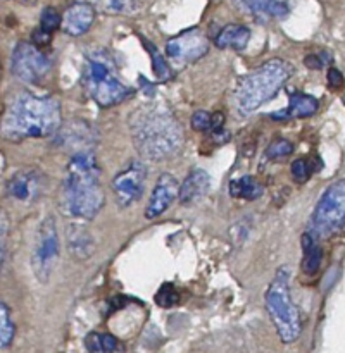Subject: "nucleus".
<instances>
[{
    "mask_svg": "<svg viewBox=\"0 0 345 353\" xmlns=\"http://www.w3.org/2000/svg\"><path fill=\"white\" fill-rule=\"evenodd\" d=\"M10 221L6 210L0 207V271H2L3 264H6V254H7V238H9Z\"/></svg>",
    "mask_w": 345,
    "mask_h": 353,
    "instance_id": "obj_29",
    "label": "nucleus"
},
{
    "mask_svg": "<svg viewBox=\"0 0 345 353\" xmlns=\"http://www.w3.org/2000/svg\"><path fill=\"white\" fill-rule=\"evenodd\" d=\"M61 23H62L61 12H59L55 7H45V9L41 10L40 26L38 28L52 34L54 31H57L59 28H61Z\"/></svg>",
    "mask_w": 345,
    "mask_h": 353,
    "instance_id": "obj_28",
    "label": "nucleus"
},
{
    "mask_svg": "<svg viewBox=\"0 0 345 353\" xmlns=\"http://www.w3.org/2000/svg\"><path fill=\"white\" fill-rule=\"evenodd\" d=\"M148 169L141 161H130L110 181V190L119 207H130L141 199L147 185Z\"/></svg>",
    "mask_w": 345,
    "mask_h": 353,
    "instance_id": "obj_10",
    "label": "nucleus"
},
{
    "mask_svg": "<svg viewBox=\"0 0 345 353\" xmlns=\"http://www.w3.org/2000/svg\"><path fill=\"white\" fill-rule=\"evenodd\" d=\"M61 126V105L54 97L17 92L10 97L2 114L0 137L19 143L30 138L50 137Z\"/></svg>",
    "mask_w": 345,
    "mask_h": 353,
    "instance_id": "obj_1",
    "label": "nucleus"
},
{
    "mask_svg": "<svg viewBox=\"0 0 345 353\" xmlns=\"http://www.w3.org/2000/svg\"><path fill=\"white\" fill-rule=\"evenodd\" d=\"M290 171H292L295 183L302 185V183H306L307 179L310 178V174H313V164H310V161H307V159H297V161H293L292 165H290Z\"/></svg>",
    "mask_w": 345,
    "mask_h": 353,
    "instance_id": "obj_30",
    "label": "nucleus"
},
{
    "mask_svg": "<svg viewBox=\"0 0 345 353\" xmlns=\"http://www.w3.org/2000/svg\"><path fill=\"white\" fill-rule=\"evenodd\" d=\"M81 85L86 95L103 109L117 105L131 95V88L121 81L116 61L106 48L90 50L85 55Z\"/></svg>",
    "mask_w": 345,
    "mask_h": 353,
    "instance_id": "obj_4",
    "label": "nucleus"
},
{
    "mask_svg": "<svg viewBox=\"0 0 345 353\" xmlns=\"http://www.w3.org/2000/svg\"><path fill=\"white\" fill-rule=\"evenodd\" d=\"M57 143L69 147L76 152L81 150H90L92 147V138H93V130L90 124L83 123L81 119L72 121L71 124H68L66 128H59L57 131Z\"/></svg>",
    "mask_w": 345,
    "mask_h": 353,
    "instance_id": "obj_18",
    "label": "nucleus"
},
{
    "mask_svg": "<svg viewBox=\"0 0 345 353\" xmlns=\"http://www.w3.org/2000/svg\"><path fill=\"white\" fill-rule=\"evenodd\" d=\"M264 303L279 340L285 345L299 340L302 333V321L290 295V274L286 268H279L273 281L269 283Z\"/></svg>",
    "mask_w": 345,
    "mask_h": 353,
    "instance_id": "obj_6",
    "label": "nucleus"
},
{
    "mask_svg": "<svg viewBox=\"0 0 345 353\" xmlns=\"http://www.w3.org/2000/svg\"><path fill=\"white\" fill-rule=\"evenodd\" d=\"M106 203L100 168L92 150L72 154L61 185V209L75 219H93Z\"/></svg>",
    "mask_w": 345,
    "mask_h": 353,
    "instance_id": "obj_2",
    "label": "nucleus"
},
{
    "mask_svg": "<svg viewBox=\"0 0 345 353\" xmlns=\"http://www.w3.org/2000/svg\"><path fill=\"white\" fill-rule=\"evenodd\" d=\"M328 86L333 90H338L344 86V74L337 68L328 69Z\"/></svg>",
    "mask_w": 345,
    "mask_h": 353,
    "instance_id": "obj_34",
    "label": "nucleus"
},
{
    "mask_svg": "<svg viewBox=\"0 0 345 353\" xmlns=\"http://www.w3.org/2000/svg\"><path fill=\"white\" fill-rule=\"evenodd\" d=\"M250 40V30L244 24H226L219 30V33L214 37V45L217 48H230V50L241 52L247 47Z\"/></svg>",
    "mask_w": 345,
    "mask_h": 353,
    "instance_id": "obj_20",
    "label": "nucleus"
},
{
    "mask_svg": "<svg viewBox=\"0 0 345 353\" xmlns=\"http://www.w3.org/2000/svg\"><path fill=\"white\" fill-rule=\"evenodd\" d=\"M66 248L75 261L85 262L95 252V240L83 223H69L66 226Z\"/></svg>",
    "mask_w": 345,
    "mask_h": 353,
    "instance_id": "obj_15",
    "label": "nucleus"
},
{
    "mask_svg": "<svg viewBox=\"0 0 345 353\" xmlns=\"http://www.w3.org/2000/svg\"><path fill=\"white\" fill-rule=\"evenodd\" d=\"M52 61L33 41H19L10 59V72L23 83H40L50 72Z\"/></svg>",
    "mask_w": 345,
    "mask_h": 353,
    "instance_id": "obj_9",
    "label": "nucleus"
},
{
    "mask_svg": "<svg viewBox=\"0 0 345 353\" xmlns=\"http://www.w3.org/2000/svg\"><path fill=\"white\" fill-rule=\"evenodd\" d=\"M319 102L314 99L313 95H306L302 92H292L288 93V105L283 110H276L273 112L271 119L283 123V121L292 119H304V117H310L317 112Z\"/></svg>",
    "mask_w": 345,
    "mask_h": 353,
    "instance_id": "obj_17",
    "label": "nucleus"
},
{
    "mask_svg": "<svg viewBox=\"0 0 345 353\" xmlns=\"http://www.w3.org/2000/svg\"><path fill=\"white\" fill-rule=\"evenodd\" d=\"M90 3L109 16H130L137 14L145 6V0H92Z\"/></svg>",
    "mask_w": 345,
    "mask_h": 353,
    "instance_id": "obj_23",
    "label": "nucleus"
},
{
    "mask_svg": "<svg viewBox=\"0 0 345 353\" xmlns=\"http://www.w3.org/2000/svg\"><path fill=\"white\" fill-rule=\"evenodd\" d=\"M190 124L197 133H207L213 128V114L207 112V110H197V112H193Z\"/></svg>",
    "mask_w": 345,
    "mask_h": 353,
    "instance_id": "obj_31",
    "label": "nucleus"
},
{
    "mask_svg": "<svg viewBox=\"0 0 345 353\" xmlns=\"http://www.w3.org/2000/svg\"><path fill=\"white\" fill-rule=\"evenodd\" d=\"M235 6L259 23L283 19L290 12V0H233Z\"/></svg>",
    "mask_w": 345,
    "mask_h": 353,
    "instance_id": "obj_14",
    "label": "nucleus"
},
{
    "mask_svg": "<svg viewBox=\"0 0 345 353\" xmlns=\"http://www.w3.org/2000/svg\"><path fill=\"white\" fill-rule=\"evenodd\" d=\"M102 340H103L106 353H124V350H126L123 341H119L116 336H112V334L102 333Z\"/></svg>",
    "mask_w": 345,
    "mask_h": 353,
    "instance_id": "obj_33",
    "label": "nucleus"
},
{
    "mask_svg": "<svg viewBox=\"0 0 345 353\" xmlns=\"http://www.w3.org/2000/svg\"><path fill=\"white\" fill-rule=\"evenodd\" d=\"M144 43H145V47L148 48V54H150V57H152V64H154V72H155V76H157V79L159 81H168L172 74L169 62L166 61L164 55L159 54L157 48H155L150 41H144Z\"/></svg>",
    "mask_w": 345,
    "mask_h": 353,
    "instance_id": "obj_25",
    "label": "nucleus"
},
{
    "mask_svg": "<svg viewBox=\"0 0 345 353\" xmlns=\"http://www.w3.org/2000/svg\"><path fill=\"white\" fill-rule=\"evenodd\" d=\"M178 179L172 174H169V172H162L157 178V181H155L154 190L150 193V199H148L147 207H145V217L148 221H152L155 217L162 216L172 205V202L178 199Z\"/></svg>",
    "mask_w": 345,
    "mask_h": 353,
    "instance_id": "obj_13",
    "label": "nucleus"
},
{
    "mask_svg": "<svg viewBox=\"0 0 345 353\" xmlns=\"http://www.w3.org/2000/svg\"><path fill=\"white\" fill-rule=\"evenodd\" d=\"M302 271L306 274H316L321 268V261H323V250L317 245V236L313 233V231H307V233L302 234Z\"/></svg>",
    "mask_w": 345,
    "mask_h": 353,
    "instance_id": "obj_21",
    "label": "nucleus"
},
{
    "mask_svg": "<svg viewBox=\"0 0 345 353\" xmlns=\"http://www.w3.org/2000/svg\"><path fill=\"white\" fill-rule=\"evenodd\" d=\"M85 347L90 353H106L102 333H90L88 336L85 338Z\"/></svg>",
    "mask_w": 345,
    "mask_h": 353,
    "instance_id": "obj_32",
    "label": "nucleus"
},
{
    "mask_svg": "<svg viewBox=\"0 0 345 353\" xmlns=\"http://www.w3.org/2000/svg\"><path fill=\"white\" fill-rule=\"evenodd\" d=\"M345 224V179L331 183L321 195L313 214V233L331 236Z\"/></svg>",
    "mask_w": 345,
    "mask_h": 353,
    "instance_id": "obj_8",
    "label": "nucleus"
},
{
    "mask_svg": "<svg viewBox=\"0 0 345 353\" xmlns=\"http://www.w3.org/2000/svg\"><path fill=\"white\" fill-rule=\"evenodd\" d=\"M223 126H224V114L214 112L213 114V128H210L209 133H213V131H217V130H223Z\"/></svg>",
    "mask_w": 345,
    "mask_h": 353,
    "instance_id": "obj_36",
    "label": "nucleus"
},
{
    "mask_svg": "<svg viewBox=\"0 0 345 353\" xmlns=\"http://www.w3.org/2000/svg\"><path fill=\"white\" fill-rule=\"evenodd\" d=\"M293 154L292 141L285 140V138H276L269 143L268 150H266V157L271 161H279V159H286Z\"/></svg>",
    "mask_w": 345,
    "mask_h": 353,
    "instance_id": "obj_27",
    "label": "nucleus"
},
{
    "mask_svg": "<svg viewBox=\"0 0 345 353\" xmlns=\"http://www.w3.org/2000/svg\"><path fill=\"white\" fill-rule=\"evenodd\" d=\"M59 252H61V241H59L55 219L47 216L38 226L30 257L31 271L40 283H47L52 278V272L59 261Z\"/></svg>",
    "mask_w": 345,
    "mask_h": 353,
    "instance_id": "obj_7",
    "label": "nucleus"
},
{
    "mask_svg": "<svg viewBox=\"0 0 345 353\" xmlns=\"http://www.w3.org/2000/svg\"><path fill=\"white\" fill-rule=\"evenodd\" d=\"M207 50H209V40L199 28L183 31L166 43V57L176 65L192 64L204 57Z\"/></svg>",
    "mask_w": 345,
    "mask_h": 353,
    "instance_id": "obj_11",
    "label": "nucleus"
},
{
    "mask_svg": "<svg viewBox=\"0 0 345 353\" xmlns=\"http://www.w3.org/2000/svg\"><path fill=\"white\" fill-rule=\"evenodd\" d=\"M292 76V65L283 59H269L245 74L235 90V107L248 116L271 100Z\"/></svg>",
    "mask_w": 345,
    "mask_h": 353,
    "instance_id": "obj_5",
    "label": "nucleus"
},
{
    "mask_svg": "<svg viewBox=\"0 0 345 353\" xmlns=\"http://www.w3.org/2000/svg\"><path fill=\"white\" fill-rule=\"evenodd\" d=\"M21 2H28V0H21Z\"/></svg>",
    "mask_w": 345,
    "mask_h": 353,
    "instance_id": "obj_37",
    "label": "nucleus"
},
{
    "mask_svg": "<svg viewBox=\"0 0 345 353\" xmlns=\"http://www.w3.org/2000/svg\"><path fill=\"white\" fill-rule=\"evenodd\" d=\"M130 133L141 159L161 162L172 157L183 145V130L166 107L141 105L130 116Z\"/></svg>",
    "mask_w": 345,
    "mask_h": 353,
    "instance_id": "obj_3",
    "label": "nucleus"
},
{
    "mask_svg": "<svg viewBox=\"0 0 345 353\" xmlns=\"http://www.w3.org/2000/svg\"><path fill=\"white\" fill-rule=\"evenodd\" d=\"M209 174H207L204 169H193V171L186 176L185 181L179 185L178 200L183 205H192V203L199 202L200 199L206 196V193L209 192Z\"/></svg>",
    "mask_w": 345,
    "mask_h": 353,
    "instance_id": "obj_19",
    "label": "nucleus"
},
{
    "mask_svg": "<svg viewBox=\"0 0 345 353\" xmlns=\"http://www.w3.org/2000/svg\"><path fill=\"white\" fill-rule=\"evenodd\" d=\"M264 193V186L259 183V179L252 174H245L241 178L231 179L230 183V195L233 199H240V200H257L259 196Z\"/></svg>",
    "mask_w": 345,
    "mask_h": 353,
    "instance_id": "obj_22",
    "label": "nucleus"
},
{
    "mask_svg": "<svg viewBox=\"0 0 345 353\" xmlns=\"http://www.w3.org/2000/svg\"><path fill=\"white\" fill-rule=\"evenodd\" d=\"M16 334V324H14L10 310L6 303L0 300V352L10 347Z\"/></svg>",
    "mask_w": 345,
    "mask_h": 353,
    "instance_id": "obj_24",
    "label": "nucleus"
},
{
    "mask_svg": "<svg viewBox=\"0 0 345 353\" xmlns=\"http://www.w3.org/2000/svg\"><path fill=\"white\" fill-rule=\"evenodd\" d=\"M155 303L162 309H171V307L178 305L179 303V292L176 290L175 285L171 283H164L155 293Z\"/></svg>",
    "mask_w": 345,
    "mask_h": 353,
    "instance_id": "obj_26",
    "label": "nucleus"
},
{
    "mask_svg": "<svg viewBox=\"0 0 345 353\" xmlns=\"http://www.w3.org/2000/svg\"><path fill=\"white\" fill-rule=\"evenodd\" d=\"M304 64L307 65L309 69H321L324 65L323 55L321 54H310L304 59Z\"/></svg>",
    "mask_w": 345,
    "mask_h": 353,
    "instance_id": "obj_35",
    "label": "nucleus"
},
{
    "mask_svg": "<svg viewBox=\"0 0 345 353\" xmlns=\"http://www.w3.org/2000/svg\"><path fill=\"white\" fill-rule=\"evenodd\" d=\"M43 188V174L38 169L26 168L14 172L6 185L7 196L19 203H31L40 196Z\"/></svg>",
    "mask_w": 345,
    "mask_h": 353,
    "instance_id": "obj_12",
    "label": "nucleus"
},
{
    "mask_svg": "<svg viewBox=\"0 0 345 353\" xmlns=\"http://www.w3.org/2000/svg\"><path fill=\"white\" fill-rule=\"evenodd\" d=\"M95 21V7L88 2L72 3L62 14L61 30L69 37H81Z\"/></svg>",
    "mask_w": 345,
    "mask_h": 353,
    "instance_id": "obj_16",
    "label": "nucleus"
}]
</instances>
